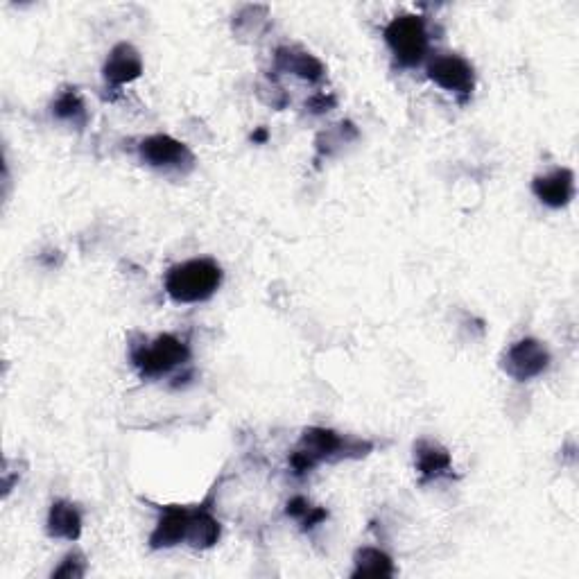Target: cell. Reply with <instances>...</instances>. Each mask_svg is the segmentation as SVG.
Wrapping results in <instances>:
<instances>
[{
    "label": "cell",
    "instance_id": "cell-1",
    "mask_svg": "<svg viewBox=\"0 0 579 579\" xmlns=\"http://www.w3.org/2000/svg\"><path fill=\"white\" fill-rule=\"evenodd\" d=\"M374 444L362 442V439L342 437L340 432L331 428H306L301 432L299 446L290 453L288 462L295 475H306L315 471L322 462H340V460H360L371 453Z\"/></svg>",
    "mask_w": 579,
    "mask_h": 579
},
{
    "label": "cell",
    "instance_id": "cell-2",
    "mask_svg": "<svg viewBox=\"0 0 579 579\" xmlns=\"http://www.w3.org/2000/svg\"><path fill=\"white\" fill-rule=\"evenodd\" d=\"M222 279L224 272L218 263L211 258H193L170 267L163 288L175 304H202L220 290Z\"/></svg>",
    "mask_w": 579,
    "mask_h": 579
},
{
    "label": "cell",
    "instance_id": "cell-3",
    "mask_svg": "<svg viewBox=\"0 0 579 579\" xmlns=\"http://www.w3.org/2000/svg\"><path fill=\"white\" fill-rule=\"evenodd\" d=\"M385 43L390 46L396 64L403 68L419 66L428 57V28L419 14H399L385 25Z\"/></svg>",
    "mask_w": 579,
    "mask_h": 579
},
{
    "label": "cell",
    "instance_id": "cell-4",
    "mask_svg": "<svg viewBox=\"0 0 579 579\" xmlns=\"http://www.w3.org/2000/svg\"><path fill=\"white\" fill-rule=\"evenodd\" d=\"M190 358V347L186 340L163 333L150 342L136 344L132 349V365L141 378H159L170 374L172 369L186 365Z\"/></svg>",
    "mask_w": 579,
    "mask_h": 579
},
{
    "label": "cell",
    "instance_id": "cell-5",
    "mask_svg": "<svg viewBox=\"0 0 579 579\" xmlns=\"http://www.w3.org/2000/svg\"><path fill=\"white\" fill-rule=\"evenodd\" d=\"M550 362L552 358L546 344L537 340V337H523V340L514 342L512 347L503 353L500 367H503L505 374L514 378L516 383H527V380L546 374Z\"/></svg>",
    "mask_w": 579,
    "mask_h": 579
},
{
    "label": "cell",
    "instance_id": "cell-6",
    "mask_svg": "<svg viewBox=\"0 0 579 579\" xmlns=\"http://www.w3.org/2000/svg\"><path fill=\"white\" fill-rule=\"evenodd\" d=\"M426 73L439 89L453 93L457 100H471L475 91V71L462 55L439 53L428 59Z\"/></svg>",
    "mask_w": 579,
    "mask_h": 579
},
{
    "label": "cell",
    "instance_id": "cell-7",
    "mask_svg": "<svg viewBox=\"0 0 579 579\" xmlns=\"http://www.w3.org/2000/svg\"><path fill=\"white\" fill-rule=\"evenodd\" d=\"M138 157L150 168L168 170V168H190L195 163L193 152L188 150L186 143L177 141L168 134H154L143 138L141 145H138Z\"/></svg>",
    "mask_w": 579,
    "mask_h": 579
},
{
    "label": "cell",
    "instance_id": "cell-8",
    "mask_svg": "<svg viewBox=\"0 0 579 579\" xmlns=\"http://www.w3.org/2000/svg\"><path fill=\"white\" fill-rule=\"evenodd\" d=\"M193 514L195 507H181V505L161 507L159 521L150 534V548L166 550L179 546V543H186L190 523H193Z\"/></svg>",
    "mask_w": 579,
    "mask_h": 579
},
{
    "label": "cell",
    "instance_id": "cell-9",
    "mask_svg": "<svg viewBox=\"0 0 579 579\" xmlns=\"http://www.w3.org/2000/svg\"><path fill=\"white\" fill-rule=\"evenodd\" d=\"M141 75L143 59L132 43H118V46L111 48L107 62L102 66V77H105L107 86L120 89V86L136 82Z\"/></svg>",
    "mask_w": 579,
    "mask_h": 579
},
{
    "label": "cell",
    "instance_id": "cell-10",
    "mask_svg": "<svg viewBox=\"0 0 579 579\" xmlns=\"http://www.w3.org/2000/svg\"><path fill=\"white\" fill-rule=\"evenodd\" d=\"M532 193L550 209H564L575 197V175L568 168H557L532 181Z\"/></svg>",
    "mask_w": 579,
    "mask_h": 579
},
{
    "label": "cell",
    "instance_id": "cell-11",
    "mask_svg": "<svg viewBox=\"0 0 579 579\" xmlns=\"http://www.w3.org/2000/svg\"><path fill=\"white\" fill-rule=\"evenodd\" d=\"M274 66H276V71L292 73L301 77V80L313 82V84L324 80V75H326L324 64L319 62L315 55L304 53V50H297V48H288V46L276 48Z\"/></svg>",
    "mask_w": 579,
    "mask_h": 579
},
{
    "label": "cell",
    "instance_id": "cell-12",
    "mask_svg": "<svg viewBox=\"0 0 579 579\" xmlns=\"http://www.w3.org/2000/svg\"><path fill=\"white\" fill-rule=\"evenodd\" d=\"M414 464H417V471L423 482L444 478V475H451L453 471L451 453H448L444 446L426 442V439L414 444Z\"/></svg>",
    "mask_w": 579,
    "mask_h": 579
},
{
    "label": "cell",
    "instance_id": "cell-13",
    "mask_svg": "<svg viewBox=\"0 0 579 579\" xmlns=\"http://www.w3.org/2000/svg\"><path fill=\"white\" fill-rule=\"evenodd\" d=\"M46 530L50 537L73 543L82 537V512L68 500H55L50 505Z\"/></svg>",
    "mask_w": 579,
    "mask_h": 579
},
{
    "label": "cell",
    "instance_id": "cell-14",
    "mask_svg": "<svg viewBox=\"0 0 579 579\" xmlns=\"http://www.w3.org/2000/svg\"><path fill=\"white\" fill-rule=\"evenodd\" d=\"M222 537V525L218 518L211 514V507L200 505L195 507L193 523H190L186 543L195 550H209Z\"/></svg>",
    "mask_w": 579,
    "mask_h": 579
},
{
    "label": "cell",
    "instance_id": "cell-15",
    "mask_svg": "<svg viewBox=\"0 0 579 579\" xmlns=\"http://www.w3.org/2000/svg\"><path fill=\"white\" fill-rule=\"evenodd\" d=\"M396 568L392 557L378 548H360L353 557V579L360 577H394Z\"/></svg>",
    "mask_w": 579,
    "mask_h": 579
},
{
    "label": "cell",
    "instance_id": "cell-16",
    "mask_svg": "<svg viewBox=\"0 0 579 579\" xmlns=\"http://www.w3.org/2000/svg\"><path fill=\"white\" fill-rule=\"evenodd\" d=\"M53 116L77 129H82L89 123V111H86L82 95L75 89H66L57 95L53 102Z\"/></svg>",
    "mask_w": 579,
    "mask_h": 579
},
{
    "label": "cell",
    "instance_id": "cell-17",
    "mask_svg": "<svg viewBox=\"0 0 579 579\" xmlns=\"http://www.w3.org/2000/svg\"><path fill=\"white\" fill-rule=\"evenodd\" d=\"M86 575V559L82 552H68V555L64 557L62 564H59V568L53 573V577H66V579H80Z\"/></svg>",
    "mask_w": 579,
    "mask_h": 579
},
{
    "label": "cell",
    "instance_id": "cell-18",
    "mask_svg": "<svg viewBox=\"0 0 579 579\" xmlns=\"http://www.w3.org/2000/svg\"><path fill=\"white\" fill-rule=\"evenodd\" d=\"M313 507L315 505L310 503V500H306L304 496H295V498L288 500V505H285V514L301 523L310 514V509H313Z\"/></svg>",
    "mask_w": 579,
    "mask_h": 579
},
{
    "label": "cell",
    "instance_id": "cell-19",
    "mask_svg": "<svg viewBox=\"0 0 579 579\" xmlns=\"http://www.w3.org/2000/svg\"><path fill=\"white\" fill-rule=\"evenodd\" d=\"M335 102L337 100L333 93H317L306 102V109L313 111V114H326V111H331L335 107Z\"/></svg>",
    "mask_w": 579,
    "mask_h": 579
},
{
    "label": "cell",
    "instance_id": "cell-20",
    "mask_svg": "<svg viewBox=\"0 0 579 579\" xmlns=\"http://www.w3.org/2000/svg\"><path fill=\"white\" fill-rule=\"evenodd\" d=\"M326 518H328V512H326L324 507H313V509H310V514L299 525H301V530L308 532V530H315L317 525H322Z\"/></svg>",
    "mask_w": 579,
    "mask_h": 579
},
{
    "label": "cell",
    "instance_id": "cell-21",
    "mask_svg": "<svg viewBox=\"0 0 579 579\" xmlns=\"http://www.w3.org/2000/svg\"><path fill=\"white\" fill-rule=\"evenodd\" d=\"M267 138H270V134H267V129H265V127H258L256 132L252 134V141H254L256 145H265V143H267Z\"/></svg>",
    "mask_w": 579,
    "mask_h": 579
}]
</instances>
